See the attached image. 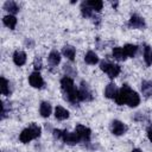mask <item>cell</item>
<instances>
[{"mask_svg":"<svg viewBox=\"0 0 152 152\" xmlns=\"http://www.w3.org/2000/svg\"><path fill=\"white\" fill-rule=\"evenodd\" d=\"M141 90H142V94L148 97L150 95H152V82L151 81H142L141 83Z\"/></svg>","mask_w":152,"mask_h":152,"instance_id":"17","label":"cell"},{"mask_svg":"<svg viewBox=\"0 0 152 152\" xmlns=\"http://www.w3.org/2000/svg\"><path fill=\"white\" fill-rule=\"evenodd\" d=\"M87 4L91 10H95L96 12H100L102 10V6H103V2L100 0H91V1H88Z\"/></svg>","mask_w":152,"mask_h":152,"instance_id":"24","label":"cell"},{"mask_svg":"<svg viewBox=\"0 0 152 152\" xmlns=\"http://www.w3.org/2000/svg\"><path fill=\"white\" fill-rule=\"evenodd\" d=\"M81 11H82V14H83V17H91V12H93V10L88 6V4L87 2H83L82 4V7H81Z\"/></svg>","mask_w":152,"mask_h":152,"instance_id":"26","label":"cell"},{"mask_svg":"<svg viewBox=\"0 0 152 152\" xmlns=\"http://www.w3.org/2000/svg\"><path fill=\"white\" fill-rule=\"evenodd\" d=\"M144 59H145L147 65L152 64V49L147 45L145 46V50H144Z\"/></svg>","mask_w":152,"mask_h":152,"instance_id":"25","label":"cell"},{"mask_svg":"<svg viewBox=\"0 0 152 152\" xmlns=\"http://www.w3.org/2000/svg\"><path fill=\"white\" fill-rule=\"evenodd\" d=\"M62 139L64 140L65 144H69V145H75L81 141V138L78 137V134L76 132H68V131L63 132Z\"/></svg>","mask_w":152,"mask_h":152,"instance_id":"5","label":"cell"},{"mask_svg":"<svg viewBox=\"0 0 152 152\" xmlns=\"http://www.w3.org/2000/svg\"><path fill=\"white\" fill-rule=\"evenodd\" d=\"M139 102H140V97H139V95H138L135 91L131 90V93H129L128 96H127L126 103H127L129 107H137V106L139 104Z\"/></svg>","mask_w":152,"mask_h":152,"instance_id":"11","label":"cell"},{"mask_svg":"<svg viewBox=\"0 0 152 152\" xmlns=\"http://www.w3.org/2000/svg\"><path fill=\"white\" fill-rule=\"evenodd\" d=\"M39 112H40V115L43 118H48L51 114V104L49 102H42L40 103Z\"/></svg>","mask_w":152,"mask_h":152,"instance_id":"16","label":"cell"},{"mask_svg":"<svg viewBox=\"0 0 152 152\" xmlns=\"http://www.w3.org/2000/svg\"><path fill=\"white\" fill-rule=\"evenodd\" d=\"M40 68H42V59L37 57V58L34 59V69L38 70V69H40Z\"/></svg>","mask_w":152,"mask_h":152,"instance_id":"28","label":"cell"},{"mask_svg":"<svg viewBox=\"0 0 152 152\" xmlns=\"http://www.w3.org/2000/svg\"><path fill=\"white\" fill-rule=\"evenodd\" d=\"M132 152H141V151H140V150H139V148H134V150H133V151H132Z\"/></svg>","mask_w":152,"mask_h":152,"instance_id":"31","label":"cell"},{"mask_svg":"<svg viewBox=\"0 0 152 152\" xmlns=\"http://www.w3.org/2000/svg\"><path fill=\"white\" fill-rule=\"evenodd\" d=\"M2 21H4V24L7 26V27H10V28H14L15 27V24H17V18L14 17V15H5L4 18H2Z\"/></svg>","mask_w":152,"mask_h":152,"instance_id":"18","label":"cell"},{"mask_svg":"<svg viewBox=\"0 0 152 152\" xmlns=\"http://www.w3.org/2000/svg\"><path fill=\"white\" fill-rule=\"evenodd\" d=\"M1 93H2V95H8V93H10L8 82L5 77H1Z\"/></svg>","mask_w":152,"mask_h":152,"instance_id":"27","label":"cell"},{"mask_svg":"<svg viewBox=\"0 0 152 152\" xmlns=\"http://www.w3.org/2000/svg\"><path fill=\"white\" fill-rule=\"evenodd\" d=\"M49 62H50L51 65H57L61 62V55H59V52L56 51V50L51 51L50 55H49Z\"/></svg>","mask_w":152,"mask_h":152,"instance_id":"19","label":"cell"},{"mask_svg":"<svg viewBox=\"0 0 152 152\" xmlns=\"http://www.w3.org/2000/svg\"><path fill=\"white\" fill-rule=\"evenodd\" d=\"M13 62L17 64V65H23V64H25V62H26V55H25V52H23V51H15L14 52V55H13Z\"/></svg>","mask_w":152,"mask_h":152,"instance_id":"12","label":"cell"},{"mask_svg":"<svg viewBox=\"0 0 152 152\" xmlns=\"http://www.w3.org/2000/svg\"><path fill=\"white\" fill-rule=\"evenodd\" d=\"M75 132L78 134V137L81 138V140L83 141H89L90 139V129L83 125H77Z\"/></svg>","mask_w":152,"mask_h":152,"instance_id":"8","label":"cell"},{"mask_svg":"<svg viewBox=\"0 0 152 152\" xmlns=\"http://www.w3.org/2000/svg\"><path fill=\"white\" fill-rule=\"evenodd\" d=\"M4 8L6 11H8L10 13H13V14L19 11V7H18V5L14 1H6L5 5H4Z\"/></svg>","mask_w":152,"mask_h":152,"instance_id":"22","label":"cell"},{"mask_svg":"<svg viewBox=\"0 0 152 152\" xmlns=\"http://www.w3.org/2000/svg\"><path fill=\"white\" fill-rule=\"evenodd\" d=\"M53 135H55V138L59 139V138H62L63 132H62V131H59V129H55V131H53Z\"/></svg>","mask_w":152,"mask_h":152,"instance_id":"29","label":"cell"},{"mask_svg":"<svg viewBox=\"0 0 152 152\" xmlns=\"http://www.w3.org/2000/svg\"><path fill=\"white\" fill-rule=\"evenodd\" d=\"M61 86L64 93L66 94V99L71 103H76V101L78 100V96H77V89H75V86H74V81L70 77L65 76L61 80Z\"/></svg>","mask_w":152,"mask_h":152,"instance_id":"1","label":"cell"},{"mask_svg":"<svg viewBox=\"0 0 152 152\" xmlns=\"http://www.w3.org/2000/svg\"><path fill=\"white\" fill-rule=\"evenodd\" d=\"M62 52H63V55H64L68 59L74 61V58H75V53H76L75 48H72V46H70V45H65V46L63 48Z\"/></svg>","mask_w":152,"mask_h":152,"instance_id":"15","label":"cell"},{"mask_svg":"<svg viewBox=\"0 0 152 152\" xmlns=\"http://www.w3.org/2000/svg\"><path fill=\"white\" fill-rule=\"evenodd\" d=\"M147 137H148V139L152 141V126H150V128L147 129Z\"/></svg>","mask_w":152,"mask_h":152,"instance_id":"30","label":"cell"},{"mask_svg":"<svg viewBox=\"0 0 152 152\" xmlns=\"http://www.w3.org/2000/svg\"><path fill=\"white\" fill-rule=\"evenodd\" d=\"M116 94H118V89H116L115 84L109 83V84L106 87V89H104V95H106V97H108V99H115Z\"/></svg>","mask_w":152,"mask_h":152,"instance_id":"13","label":"cell"},{"mask_svg":"<svg viewBox=\"0 0 152 152\" xmlns=\"http://www.w3.org/2000/svg\"><path fill=\"white\" fill-rule=\"evenodd\" d=\"M129 26L133 28H142V27H145V21L141 17L134 14L129 19Z\"/></svg>","mask_w":152,"mask_h":152,"instance_id":"10","label":"cell"},{"mask_svg":"<svg viewBox=\"0 0 152 152\" xmlns=\"http://www.w3.org/2000/svg\"><path fill=\"white\" fill-rule=\"evenodd\" d=\"M84 61H86V63L93 65V64H96V63L99 62V57H97V55H96L95 52L88 51L87 55H86V57H84Z\"/></svg>","mask_w":152,"mask_h":152,"instance_id":"20","label":"cell"},{"mask_svg":"<svg viewBox=\"0 0 152 152\" xmlns=\"http://www.w3.org/2000/svg\"><path fill=\"white\" fill-rule=\"evenodd\" d=\"M137 50H138V46L137 45H133V44H126L124 46V51H125L126 56H128V57H133L135 55Z\"/></svg>","mask_w":152,"mask_h":152,"instance_id":"23","label":"cell"},{"mask_svg":"<svg viewBox=\"0 0 152 152\" xmlns=\"http://www.w3.org/2000/svg\"><path fill=\"white\" fill-rule=\"evenodd\" d=\"M28 82L33 88H42L43 84H44V81H43V78H42V76H40V74L38 71H34V72H32L30 75Z\"/></svg>","mask_w":152,"mask_h":152,"instance_id":"7","label":"cell"},{"mask_svg":"<svg viewBox=\"0 0 152 152\" xmlns=\"http://www.w3.org/2000/svg\"><path fill=\"white\" fill-rule=\"evenodd\" d=\"M131 88L127 86V84H124L122 86V88L118 91V94H116V96H115V101H116V103L118 104H125L126 103V100H127V96H128V94L131 93Z\"/></svg>","mask_w":152,"mask_h":152,"instance_id":"4","label":"cell"},{"mask_svg":"<svg viewBox=\"0 0 152 152\" xmlns=\"http://www.w3.org/2000/svg\"><path fill=\"white\" fill-rule=\"evenodd\" d=\"M55 116H56L58 120H65V119L69 118V112H68L66 109H64L63 107L58 106V107H56V109H55Z\"/></svg>","mask_w":152,"mask_h":152,"instance_id":"14","label":"cell"},{"mask_svg":"<svg viewBox=\"0 0 152 152\" xmlns=\"http://www.w3.org/2000/svg\"><path fill=\"white\" fill-rule=\"evenodd\" d=\"M100 68L110 78H114V77H116L120 74V66L118 64H112V63H108V62H102L101 65H100Z\"/></svg>","mask_w":152,"mask_h":152,"instance_id":"3","label":"cell"},{"mask_svg":"<svg viewBox=\"0 0 152 152\" xmlns=\"http://www.w3.org/2000/svg\"><path fill=\"white\" fill-rule=\"evenodd\" d=\"M39 135H40V127L37 126V125H34V124H32L31 126H28L27 128H25V129L20 133L19 139H20L21 142H25V144H26V142L31 141L32 139L38 138Z\"/></svg>","mask_w":152,"mask_h":152,"instance_id":"2","label":"cell"},{"mask_svg":"<svg viewBox=\"0 0 152 152\" xmlns=\"http://www.w3.org/2000/svg\"><path fill=\"white\" fill-rule=\"evenodd\" d=\"M113 57H114L115 59H118V61H124L127 56H126L124 49L118 46V48H114V49H113Z\"/></svg>","mask_w":152,"mask_h":152,"instance_id":"21","label":"cell"},{"mask_svg":"<svg viewBox=\"0 0 152 152\" xmlns=\"http://www.w3.org/2000/svg\"><path fill=\"white\" fill-rule=\"evenodd\" d=\"M112 133L113 134H115V135H121V134H124L125 132H126V129H127V127L121 122V121H119V120H114L113 122H112Z\"/></svg>","mask_w":152,"mask_h":152,"instance_id":"9","label":"cell"},{"mask_svg":"<svg viewBox=\"0 0 152 152\" xmlns=\"http://www.w3.org/2000/svg\"><path fill=\"white\" fill-rule=\"evenodd\" d=\"M77 96H78V100H81V101H89L93 99L91 93H90L89 88L87 87V84H84V82H82L81 88L77 90Z\"/></svg>","mask_w":152,"mask_h":152,"instance_id":"6","label":"cell"}]
</instances>
